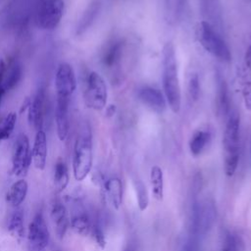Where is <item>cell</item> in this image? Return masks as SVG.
I'll list each match as a JSON object with an SVG mask.
<instances>
[{"mask_svg": "<svg viewBox=\"0 0 251 251\" xmlns=\"http://www.w3.org/2000/svg\"><path fill=\"white\" fill-rule=\"evenodd\" d=\"M57 97L71 98L76 88V79L73 67L68 63H61L55 76Z\"/></svg>", "mask_w": 251, "mask_h": 251, "instance_id": "cell-10", "label": "cell"}, {"mask_svg": "<svg viewBox=\"0 0 251 251\" xmlns=\"http://www.w3.org/2000/svg\"><path fill=\"white\" fill-rule=\"evenodd\" d=\"M137 97L146 107L157 113L164 112L168 105L164 93L152 86L144 85L138 88Z\"/></svg>", "mask_w": 251, "mask_h": 251, "instance_id": "cell-11", "label": "cell"}, {"mask_svg": "<svg viewBox=\"0 0 251 251\" xmlns=\"http://www.w3.org/2000/svg\"><path fill=\"white\" fill-rule=\"evenodd\" d=\"M188 97L192 102H196L200 95V81L197 74H192L187 83Z\"/></svg>", "mask_w": 251, "mask_h": 251, "instance_id": "cell-30", "label": "cell"}, {"mask_svg": "<svg viewBox=\"0 0 251 251\" xmlns=\"http://www.w3.org/2000/svg\"><path fill=\"white\" fill-rule=\"evenodd\" d=\"M71 98L57 97L55 121L57 127V134L60 140H65L69 132V105Z\"/></svg>", "mask_w": 251, "mask_h": 251, "instance_id": "cell-15", "label": "cell"}, {"mask_svg": "<svg viewBox=\"0 0 251 251\" xmlns=\"http://www.w3.org/2000/svg\"><path fill=\"white\" fill-rule=\"evenodd\" d=\"M123 251H132V249H131L130 246H126Z\"/></svg>", "mask_w": 251, "mask_h": 251, "instance_id": "cell-36", "label": "cell"}, {"mask_svg": "<svg viewBox=\"0 0 251 251\" xmlns=\"http://www.w3.org/2000/svg\"><path fill=\"white\" fill-rule=\"evenodd\" d=\"M124 47L125 44L120 39H115L111 41L103 52V65L108 69L117 68L121 64L124 54Z\"/></svg>", "mask_w": 251, "mask_h": 251, "instance_id": "cell-17", "label": "cell"}, {"mask_svg": "<svg viewBox=\"0 0 251 251\" xmlns=\"http://www.w3.org/2000/svg\"><path fill=\"white\" fill-rule=\"evenodd\" d=\"M202 5L204 8V12L211 20H216L219 18V16L217 15V13L220 11L219 0H203Z\"/></svg>", "mask_w": 251, "mask_h": 251, "instance_id": "cell-31", "label": "cell"}, {"mask_svg": "<svg viewBox=\"0 0 251 251\" xmlns=\"http://www.w3.org/2000/svg\"><path fill=\"white\" fill-rule=\"evenodd\" d=\"M99 2H94L92 3L88 9L86 10L81 22H80V25H79V27H78V30L79 32L83 31L85 28H87L89 26V25H91V23L93 22V20L95 19L98 11H99Z\"/></svg>", "mask_w": 251, "mask_h": 251, "instance_id": "cell-28", "label": "cell"}, {"mask_svg": "<svg viewBox=\"0 0 251 251\" xmlns=\"http://www.w3.org/2000/svg\"><path fill=\"white\" fill-rule=\"evenodd\" d=\"M74 210L70 221L72 228L80 235H88L91 232L93 223L87 211L83 208L82 204L78 200L74 201Z\"/></svg>", "mask_w": 251, "mask_h": 251, "instance_id": "cell-13", "label": "cell"}, {"mask_svg": "<svg viewBox=\"0 0 251 251\" xmlns=\"http://www.w3.org/2000/svg\"><path fill=\"white\" fill-rule=\"evenodd\" d=\"M69 183V171L66 163L59 159L55 165L54 184L57 192L63 191Z\"/></svg>", "mask_w": 251, "mask_h": 251, "instance_id": "cell-24", "label": "cell"}, {"mask_svg": "<svg viewBox=\"0 0 251 251\" xmlns=\"http://www.w3.org/2000/svg\"><path fill=\"white\" fill-rule=\"evenodd\" d=\"M53 251H62V250L59 249V248H57V247H55V248H53Z\"/></svg>", "mask_w": 251, "mask_h": 251, "instance_id": "cell-37", "label": "cell"}, {"mask_svg": "<svg viewBox=\"0 0 251 251\" xmlns=\"http://www.w3.org/2000/svg\"><path fill=\"white\" fill-rule=\"evenodd\" d=\"M84 98L87 107L96 111H101L107 104V85L104 78L96 72H91L87 77Z\"/></svg>", "mask_w": 251, "mask_h": 251, "instance_id": "cell-7", "label": "cell"}, {"mask_svg": "<svg viewBox=\"0 0 251 251\" xmlns=\"http://www.w3.org/2000/svg\"><path fill=\"white\" fill-rule=\"evenodd\" d=\"M250 40H251V37H250Z\"/></svg>", "mask_w": 251, "mask_h": 251, "instance_id": "cell-38", "label": "cell"}, {"mask_svg": "<svg viewBox=\"0 0 251 251\" xmlns=\"http://www.w3.org/2000/svg\"><path fill=\"white\" fill-rule=\"evenodd\" d=\"M200 238L198 235L189 233V236L183 243L181 251H200Z\"/></svg>", "mask_w": 251, "mask_h": 251, "instance_id": "cell-33", "label": "cell"}, {"mask_svg": "<svg viewBox=\"0 0 251 251\" xmlns=\"http://www.w3.org/2000/svg\"><path fill=\"white\" fill-rule=\"evenodd\" d=\"M240 246V238H238L236 235L232 233H229L226 235L221 251H239Z\"/></svg>", "mask_w": 251, "mask_h": 251, "instance_id": "cell-32", "label": "cell"}, {"mask_svg": "<svg viewBox=\"0 0 251 251\" xmlns=\"http://www.w3.org/2000/svg\"><path fill=\"white\" fill-rule=\"evenodd\" d=\"M17 122V114L15 112L9 113L0 122V141L9 138L14 130Z\"/></svg>", "mask_w": 251, "mask_h": 251, "instance_id": "cell-27", "label": "cell"}, {"mask_svg": "<svg viewBox=\"0 0 251 251\" xmlns=\"http://www.w3.org/2000/svg\"><path fill=\"white\" fill-rule=\"evenodd\" d=\"M105 189L111 205L118 210L123 202V185L121 179L118 177L109 178L105 183Z\"/></svg>", "mask_w": 251, "mask_h": 251, "instance_id": "cell-21", "label": "cell"}, {"mask_svg": "<svg viewBox=\"0 0 251 251\" xmlns=\"http://www.w3.org/2000/svg\"><path fill=\"white\" fill-rule=\"evenodd\" d=\"M92 132L88 124H83L75 138L73 170L76 180H83L92 167Z\"/></svg>", "mask_w": 251, "mask_h": 251, "instance_id": "cell-2", "label": "cell"}, {"mask_svg": "<svg viewBox=\"0 0 251 251\" xmlns=\"http://www.w3.org/2000/svg\"><path fill=\"white\" fill-rule=\"evenodd\" d=\"M8 230L18 239H21L24 236V214L22 210L18 209L12 214L8 223Z\"/></svg>", "mask_w": 251, "mask_h": 251, "instance_id": "cell-26", "label": "cell"}, {"mask_svg": "<svg viewBox=\"0 0 251 251\" xmlns=\"http://www.w3.org/2000/svg\"><path fill=\"white\" fill-rule=\"evenodd\" d=\"M45 111V92L39 89L36 94L30 99L27 108V120L29 125L36 130H41L43 126V118Z\"/></svg>", "mask_w": 251, "mask_h": 251, "instance_id": "cell-12", "label": "cell"}, {"mask_svg": "<svg viewBox=\"0 0 251 251\" xmlns=\"http://www.w3.org/2000/svg\"><path fill=\"white\" fill-rule=\"evenodd\" d=\"M23 75V67L17 60H12L6 67L3 77V88L6 91L13 89L21 80Z\"/></svg>", "mask_w": 251, "mask_h": 251, "instance_id": "cell-20", "label": "cell"}, {"mask_svg": "<svg viewBox=\"0 0 251 251\" xmlns=\"http://www.w3.org/2000/svg\"><path fill=\"white\" fill-rule=\"evenodd\" d=\"M163 89L167 104L174 113L181 106V92L177 73L176 55L174 44L169 41L163 47Z\"/></svg>", "mask_w": 251, "mask_h": 251, "instance_id": "cell-1", "label": "cell"}, {"mask_svg": "<svg viewBox=\"0 0 251 251\" xmlns=\"http://www.w3.org/2000/svg\"><path fill=\"white\" fill-rule=\"evenodd\" d=\"M27 193V183L24 179L17 180L12 184L7 194V201L13 207H19L25 199Z\"/></svg>", "mask_w": 251, "mask_h": 251, "instance_id": "cell-22", "label": "cell"}, {"mask_svg": "<svg viewBox=\"0 0 251 251\" xmlns=\"http://www.w3.org/2000/svg\"><path fill=\"white\" fill-rule=\"evenodd\" d=\"M150 181L152 192L157 200H162L164 196V176L163 171L158 166H153L150 171Z\"/></svg>", "mask_w": 251, "mask_h": 251, "instance_id": "cell-25", "label": "cell"}, {"mask_svg": "<svg viewBox=\"0 0 251 251\" xmlns=\"http://www.w3.org/2000/svg\"><path fill=\"white\" fill-rule=\"evenodd\" d=\"M198 39L203 48L218 60L223 62L231 60V53L227 44L210 23L202 21L199 24Z\"/></svg>", "mask_w": 251, "mask_h": 251, "instance_id": "cell-4", "label": "cell"}, {"mask_svg": "<svg viewBox=\"0 0 251 251\" xmlns=\"http://www.w3.org/2000/svg\"><path fill=\"white\" fill-rule=\"evenodd\" d=\"M31 158L36 169L43 170L45 168L47 158V138L45 132L42 129L37 130L35 134Z\"/></svg>", "mask_w": 251, "mask_h": 251, "instance_id": "cell-18", "label": "cell"}, {"mask_svg": "<svg viewBox=\"0 0 251 251\" xmlns=\"http://www.w3.org/2000/svg\"><path fill=\"white\" fill-rule=\"evenodd\" d=\"M93 236V238L95 239L96 243L101 247L104 248L106 245V239H105V235L104 232L101 228V226L97 224V223H93L92 227H91V232H90Z\"/></svg>", "mask_w": 251, "mask_h": 251, "instance_id": "cell-34", "label": "cell"}, {"mask_svg": "<svg viewBox=\"0 0 251 251\" xmlns=\"http://www.w3.org/2000/svg\"><path fill=\"white\" fill-rule=\"evenodd\" d=\"M6 67H7V64L3 60H1L0 61V103H1L2 96L5 93V90H4L2 84H3V77H4L5 71H6Z\"/></svg>", "mask_w": 251, "mask_h": 251, "instance_id": "cell-35", "label": "cell"}, {"mask_svg": "<svg viewBox=\"0 0 251 251\" xmlns=\"http://www.w3.org/2000/svg\"><path fill=\"white\" fill-rule=\"evenodd\" d=\"M217 82V94H216V106L217 113L222 117H227L230 113V98L228 93L227 83L225 76L220 71L216 72Z\"/></svg>", "mask_w": 251, "mask_h": 251, "instance_id": "cell-14", "label": "cell"}, {"mask_svg": "<svg viewBox=\"0 0 251 251\" xmlns=\"http://www.w3.org/2000/svg\"><path fill=\"white\" fill-rule=\"evenodd\" d=\"M134 185H135L138 207L141 211H144V210H146V208L148 207V204H149V197H148V192H147L146 186L140 180H136Z\"/></svg>", "mask_w": 251, "mask_h": 251, "instance_id": "cell-29", "label": "cell"}, {"mask_svg": "<svg viewBox=\"0 0 251 251\" xmlns=\"http://www.w3.org/2000/svg\"><path fill=\"white\" fill-rule=\"evenodd\" d=\"M211 140V133L207 130L196 131L189 140V150L193 156L200 155Z\"/></svg>", "mask_w": 251, "mask_h": 251, "instance_id": "cell-23", "label": "cell"}, {"mask_svg": "<svg viewBox=\"0 0 251 251\" xmlns=\"http://www.w3.org/2000/svg\"><path fill=\"white\" fill-rule=\"evenodd\" d=\"M31 161L29 141L25 134L18 136L12 159V171L15 176H25L28 170Z\"/></svg>", "mask_w": 251, "mask_h": 251, "instance_id": "cell-9", "label": "cell"}, {"mask_svg": "<svg viewBox=\"0 0 251 251\" xmlns=\"http://www.w3.org/2000/svg\"><path fill=\"white\" fill-rule=\"evenodd\" d=\"M242 96L245 108L251 111V45L247 47L244 54L242 70Z\"/></svg>", "mask_w": 251, "mask_h": 251, "instance_id": "cell-19", "label": "cell"}, {"mask_svg": "<svg viewBox=\"0 0 251 251\" xmlns=\"http://www.w3.org/2000/svg\"><path fill=\"white\" fill-rule=\"evenodd\" d=\"M64 10V0H41L36 11L38 27L45 30L56 28L62 20Z\"/></svg>", "mask_w": 251, "mask_h": 251, "instance_id": "cell-6", "label": "cell"}, {"mask_svg": "<svg viewBox=\"0 0 251 251\" xmlns=\"http://www.w3.org/2000/svg\"><path fill=\"white\" fill-rule=\"evenodd\" d=\"M217 218V209L213 202L195 201L192 205L190 233L199 237L207 234L214 226Z\"/></svg>", "mask_w": 251, "mask_h": 251, "instance_id": "cell-5", "label": "cell"}, {"mask_svg": "<svg viewBox=\"0 0 251 251\" xmlns=\"http://www.w3.org/2000/svg\"><path fill=\"white\" fill-rule=\"evenodd\" d=\"M239 115L236 111H230L226 117V127L223 135L225 151V173L232 176L237 169L239 161Z\"/></svg>", "mask_w": 251, "mask_h": 251, "instance_id": "cell-3", "label": "cell"}, {"mask_svg": "<svg viewBox=\"0 0 251 251\" xmlns=\"http://www.w3.org/2000/svg\"><path fill=\"white\" fill-rule=\"evenodd\" d=\"M49 244V230L41 213H37L28 226L26 251H46Z\"/></svg>", "mask_w": 251, "mask_h": 251, "instance_id": "cell-8", "label": "cell"}, {"mask_svg": "<svg viewBox=\"0 0 251 251\" xmlns=\"http://www.w3.org/2000/svg\"><path fill=\"white\" fill-rule=\"evenodd\" d=\"M51 218L54 223L55 230L57 236L62 239L70 226V219L68 216V211L62 202L55 200L51 206Z\"/></svg>", "mask_w": 251, "mask_h": 251, "instance_id": "cell-16", "label": "cell"}]
</instances>
